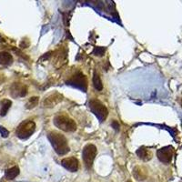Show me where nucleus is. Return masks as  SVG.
<instances>
[{
  "mask_svg": "<svg viewBox=\"0 0 182 182\" xmlns=\"http://www.w3.org/2000/svg\"><path fill=\"white\" fill-rule=\"evenodd\" d=\"M13 62L12 56L6 51L0 52V66H9Z\"/></svg>",
  "mask_w": 182,
  "mask_h": 182,
  "instance_id": "obj_12",
  "label": "nucleus"
},
{
  "mask_svg": "<svg viewBox=\"0 0 182 182\" xmlns=\"http://www.w3.org/2000/svg\"><path fill=\"white\" fill-rule=\"evenodd\" d=\"M55 126L66 132H74L77 130V124L75 120L67 115H58L53 120Z\"/></svg>",
  "mask_w": 182,
  "mask_h": 182,
  "instance_id": "obj_2",
  "label": "nucleus"
},
{
  "mask_svg": "<svg viewBox=\"0 0 182 182\" xmlns=\"http://www.w3.org/2000/svg\"><path fill=\"white\" fill-rule=\"evenodd\" d=\"M0 134H1V136H3V138H8V135H9V132L7 128L0 126Z\"/></svg>",
  "mask_w": 182,
  "mask_h": 182,
  "instance_id": "obj_19",
  "label": "nucleus"
},
{
  "mask_svg": "<svg viewBox=\"0 0 182 182\" xmlns=\"http://www.w3.org/2000/svg\"><path fill=\"white\" fill-rule=\"evenodd\" d=\"M63 95L60 94L59 92H53L49 94L47 97H45L44 101H43V105L45 108H54L56 107L58 104H59L62 100H63Z\"/></svg>",
  "mask_w": 182,
  "mask_h": 182,
  "instance_id": "obj_7",
  "label": "nucleus"
},
{
  "mask_svg": "<svg viewBox=\"0 0 182 182\" xmlns=\"http://www.w3.org/2000/svg\"><path fill=\"white\" fill-rule=\"evenodd\" d=\"M97 154H98V150L95 145L87 144L84 147L82 151V157L87 169L91 168V167H92L95 158L97 157Z\"/></svg>",
  "mask_w": 182,
  "mask_h": 182,
  "instance_id": "obj_5",
  "label": "nucleus"
},
{
  "mask_svg": "<svg viewBox=\"0 0 182 182\" xmlns=\"http://www.w3.org/2000/svg\"><path fill=\"white\" fill-rule=\"evenodd\" d=\"M133 175H134L136 179L143 180V179H145L147 177L148 171L146 169H144L142 167H136L133 169Z\"/></svg>",
  "mask_w": 182,
  "mask_h": 182,
  "instance_id": "obj_13",
  "label": "nucleus"
},
{
  "mask_svg": "<svg viewBox=\"0 0 182 182\" xmlns=\"http://www.w3.org/2000/svg\"><path fill=\"white\" fill-rule=\"evenodd\" d=\"M70 85L73 86L77 88L81 89L84 92L86 91L87 88V80L86 77L80 72H77V74H75L68 81H67V85Z\"/></svg>",
  "mask_w": 182,
  "mask_h": 182,
  "instance_id": "obj_6",
  "label": "nucleus"
},
{
  "mask_svg": "<svg viewBox=\"0 0 182 182\" xmlns=\"http://www.w3.org/2000/svg\"><path fill=\"white\" fill-rule=\"evenodd\" d=\"M88 106L90 108V110L94 113V115L99 119L100 122H103L106 120L108 115V110L106 108L105 105H103L99 100L98 99H91L88 102Z\"/></svg>",
  "mask_w": 182,
  "mask_h": 182,
  "instance_id": "obj_4",
  "label": "nucleus"
},
{
  "mask_svg": "<svg viewBox=\"0 0 182 182\" xmlns=\"http://www.w3.org/2000/svg\"><path fill=\"white\" fill-rule=\"evenodd\" d=\"M10 93L13 98H23L27 94V87L20 83H14L10 88Z\"/></svg>",
  "mask_w": 182,
  "mask_h": 182,
  "instance_id": "obj_9",
  "label": "nucleus"
},
{
  "mask_svg": "<svg viewBox=\"0 0 182 182\" xmlns=\"http://www.w3.org/2000/svg\"><path fill=\"white\" fill-rule=\"evenodd\" d=\"M136 155H138V157H139L140 159H142V160H144V161H149V160H150L151 158H152V153H151V151H150L149 149H146V148H143V147L140 148L138 150H136Z\"/></svg>",
  "mask_w": 182,
  "mask_h": 182,
  "instance_id": "obj_11",
  "label": "nucleus"
},
{
  "mask_svg": "<svg viewBox=\"0 0 182 182\" xmlns=\"http://www.w3.org/2000/svg\"><path fill=\"white\" fill-rule=\"evenodd\" d=\"M93 85H94V87L98 91H101L103 89V84L100 79V77L96 72L94 73V76H93Z\"/></svg>",
  "mask_w": 182,
  "mask_h": 182,
  "instance_id": "obj_16",
  "label": "nucleus"
},
{
  "mask_svg": "<svg viewBox=\"0 0 182 182\" xmlns=\"http://www.w3.org/2000/svg\"><path fill=\"white\" fill-rule=\"evenodd\" d=\"M157 156L158 159L165 164H168L172 160L173 150L171 147H164L157 151Z\"/></svg>",
  "mask_w": 182,
  "mask_h": 182,
  "instance_id": "obj_8",
  "label": "nucleus"
},
{
  "mask_svg": "<svg viewBox=\"0 0 182 182\" xmlns=\"http://www.w3.org/2000/svg\"><path fill=\"white\" fill-rule=\"evenodd\" d=\"M48 138L57 154L66 155L67 152H69L67 140L63 134L58 131H50L48 135Z\"/></svg>",
  "mask_w": 182,
  "mask_h": 182,
  "instance_id": "obj_1",
  "label": "nucleus"
},
{
  "mask_svg": "<svg viewBox=\"0 0 182 182\" xmlns=\"http://www.w3.org/2000/svg\"><path fill=\"white\" fill-rule=\"evenodd\" d=\"M38 101H39V98L38 97H33V98H31V99H29L27 100V102L26 103V108L27 109L34 108L38 104Z\"/></svg>",
  "mask_w": 182,
  "mask_h": 182,
  "instance_id": "obj_17",
  "label": "nucleus"
},
{
  "mask_svg": "<svg viewBox=\"0 0 182 182\" xmlns=\"http://www.w3.org/2000/svg\"><path fill=\"white\" fill-rule=\"evenodd\" d=\"M104 53H105V49L104 48H96L95 50H94V54L96 56H99V57L103 56Z\"/></svg>",
  "mask_w": 182,
  "mask_h": 182,
  "instance_id": "obj_18",
  "label": "nucleus"
},
{
  "mask_svg": "<svg viewBox=\"0 0 182 182\" xmlns=\"http://www.w3.org/2000/svg\"><path fill=\"white\" fill-rule=\"evenodd\" d=\"M127 182H132V181H131V180H127Z\"/></svg>",
  "mask_w": 182,
  "mask_h": 182,
  "instance_id": "obj_21",
  "label": "nucleus"
},
{
  "mask_svg": "<svg viewBox=\"0 0 182 182\" xmlns=\"http://www.w3.org/2000/svg\"><path fill=\"white\" fill-rule=\"evenodd\" d=\"M11 105H12V102L8 99H4L0 102V116L2 117L6 116Z\"/></svg>",
  "mask_w": 182,
  "mask_h": 182,
  "instance_id": "obj_14",
  "label": "nucleus"
},
{
  "mask_svg": "<svg viewBox=\"0 0 182 182\" xmlns=\"http://www.w3.org/2000/svg\"><path fill=\"white\" fill-rule=\"evenodd\" d=\"M61 165L67 169L70 172H76L78 169V160L75 157H69V158H65L61 160Z\"/></svg>",
  "mask_w": 182,
  "mask_h": 182,
  "instance_id": "obj_10",
  "label": "nucleus"
},
{
  "mask_svg": "<svg viewBox=\"0 0 182 182\" xmlns=\"http://www.w3.org/2000/svg\"><path fill=\"white\" fill-rule=\"evenodd\" d=\"M36 130V124L32 120H25L23 121L17 128L16 135L17 138L21 140H27L35 132Z\"/></svg>",
  "mask_w": 182,
  "mask_h": 182,
  "instance_id": "obj_3",
  "label": "nucleus"
},
{
  "mask_svg": "<svg viewBox=\"0 0 182 182\" xmlns=\"http://www.w3.org/2000/svg\"><path fill=\"white\" fill-rule=\"evenodd\" d=\"M18 174H19V168L17 167H13V168H8L6 171V177L8 180H12L15 177H17L18 176Z\"/></svg>",
  "mask_w": 182,
  "mask_h": 182,
  "instance_id": "obj_15",
  "label": "nucleus"
},
{
  "mask_svg": "<svg viewBox=\"0 0 182 182\" xmlns=\"http://www.w3.org/2000/svg\"><path fill=\"white\" fill-rule=\"evenodd\" d=\"M111 126H112V127H113L114 129H116V130H119V124H118V121L114 120V121L111 123Z\"/></svg>",
  "mask_w": 182,
  "mask_h": 182,
  "instance_id": "obj_20",
  "label": "nucleus"
}]
</instances>
